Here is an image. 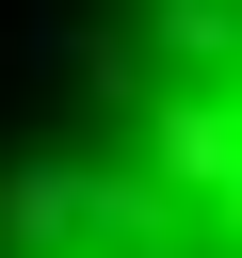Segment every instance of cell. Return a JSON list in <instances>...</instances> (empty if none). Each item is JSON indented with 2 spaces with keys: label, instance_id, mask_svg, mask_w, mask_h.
I'll return each mask as SVG.
<instances>
[{
  "label": "cell",
  "instance_id": "1",
  "mask_svg": "<svg viewBox=\"0 0 242 258\" xmlns=\"http://www.w3.org/2000/svg\"><path fill=\"white\" fill-rule=\"evenodd\" d=\"M0 258H242V0L145 16L81 64L0 177Z\"/></svg>",
  "mask_w": 242,
  "mask_h": 258
}]
</instances>
